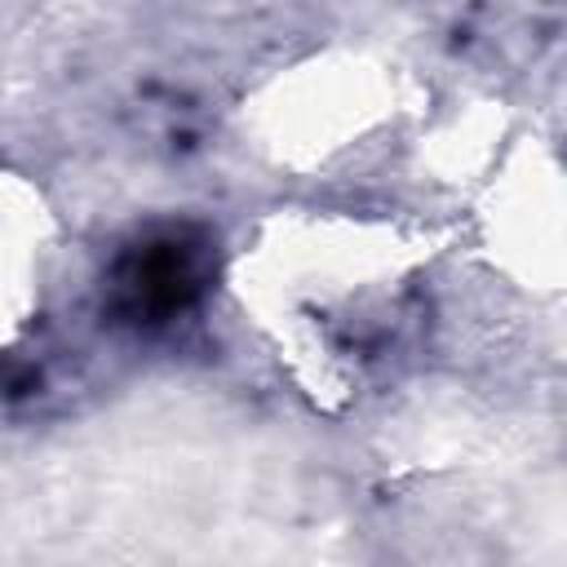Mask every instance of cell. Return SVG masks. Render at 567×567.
<instances>
[{
    "mask_svg": "<svg viewBox=\"0 0 567 567\" xmlns=\"http://www.w3.org/2000/svg\"><path fill=\"white\" fill-rule=\"evenodd\" d=\"M115 288L124 315L168 319L173 310H186L204 288V244H190L186 235H155L120 261Z\"/></svg>",
    "mask_w": 567,
    "mask_h": 567,
    "instance_id": "1",
    "label": "cell"
}]
</instances>
